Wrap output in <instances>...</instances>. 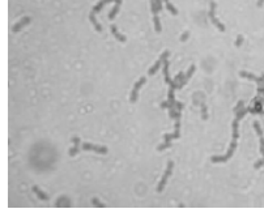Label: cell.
I'll list each match as a JSON object with an SVG mask.
<instances>
[{
  "instance_id": "cell-1",
  "label": "cell",
  "mask_w": 264,
  "mask_h": 213,
  "mask_svg": "<svg viewBox=\"0 0 264 213\" xmlns=\"http://www.w3.org/2000/svg\"><path fill=\"white\" fill-rule=\"evenodd\" d=\"M235 148H237V140L233 139V141H231V144H230V148L228 150V153H226L225 156H216V157H212V162L217 164V162H226V161H229L231 158V156L234 154Z\"/></svg>"
},
{
  "instance_id": "cell-2",
  "label": "cell",
  "mask_w": 264,
  "mask_h": 213,
  "mask_svg": "<svg viewBox=\"0 0 264 213\" xmlns=\"http://www.w3.org/2000/svg\"><path fill=\"white\" fill-rule=\"evenodd\" d=\"M215 12H216V3L215 2H211V9H209V20L211 22L215 25V26L220 30V32H225V26H224V24L220 22V20L216 17L215 15Z\"/></svg>"
},
{
  "instance_id": "cell-3",
  "label": "cell",
  "mask_w": 264,
  "mask_h": 213,
  "mask_svg": "<svg viewBox=\"0 0 264 213\" xmlns=\"http://www.w3.org/2000/svg\"><path fill=\"white\" fill-rule=\"evenodd\" d=\"M173 167H174V162H173V161H169V162H167L166 171L163 173L162 179H161V182L158 183V187H157V191H158V192H161V191L163 190V187H165V184H166V182H167L169 177H170L171 173H173Z\"/></svg>"
},
{
  "instance_id": "cell-4",
  "label": "cell",
  "mask_w": 264,
  "mask_h": 213,
  "mask_svg": "<svg viewBox=\"0 0 264 213\" xmlns=\"http://www.w3.org/2000/svg\"><path fill=\"white\" fill-rule=\"evenodd\" d=\"M150 8H152L153 12V21H154V29L157 33L161 32V24H160V18H158V9H157V5L154 0H150Z\"/></svg>"
},
{
  "instance_id": "cell-5",
  "label": "cell",
  "mask_w": 264,
  "mask_h": 213,
  "mask_svg": "<svg viewBox=\"0 0 264 213\" xmlns=\"http://www.w3.org/2000/svg\"><path fill=\"white\" fill-rule=\"evenodd\" d=\"M145 81H147V79H145V77H140V80H139V81H137V83L135 84V86H134V90H132V93H131V97H130V101H131V102H136L137 96H139V89L141 88V85H144V84H145Z\"/></svg>"
},
{
  "instance_id": "cell-6",
  "label": "cell",
  "mask_w": 264,
  "mask_h": 213,
  "mask_svg": "<svg viewBox=\"0 0 264 213\" xmlns=\"http://www.w3.org/2000/svg\"><path fill=\"white\" fill-rule=\"evenodd\" d=\"M167 56H169V51H165V52H163V54L161 55V58H160L158 60H157L156 63H154V66H153V67L148 71V75H149V76H152V75H154L157 71H158V68L161 67V64L163 63V61H165V60L167 59Z\"/></svg>"
},
{
  "instance_id": "cell-7",
  "label": "cell",
  "mask_w": 264,
  "mask_h": 213,
  "mask_svg": "<svg viewBox=\"0 0 264 213\" xmlns=\"http://www.w3.org/2000/svg\"><path fill=\"white\" fill-rule=\"evenodd\" d=\"M83 149L84 150H94V152L101 153V154L107 153V148H106V147H97V145H93V144H89V143H84L83 144Z\"/></svg>"
},
{
  "instance_id": "cell-8",
  "label": "cell",
  "mask_w": 264,
  "mask_h": 213,
  "mask_svg": "<svg viewBox=\"0 0 264 213\" xmlns=\"http://www.w3.org/2000/svg\"><path fill=\"white\" fill-rule=\"evenodd\" d=\"M29 22H30V17H24V18H22V20H21L20 22H18V24H16L15 26H13V32H15V33L20 32V30H21V29L25 26V25H28Z\"/></svg>"
},
{
  "instance_id": "cell-9",
  "label": "cell",
  "mask_w": 264,
  "mask_h": 213,
  "mask_svg": "<svg viewBox=\"0 0 264 213\" xmlns=\"http://www.w3.org/2000/svg\"><path fill=\"white\" fill-rule=\"evenodd\" d=\"M248 111L253 112V114H260L263 111V103L257 98H255V107H250Z\"/></svg>"
},
{
  "instance_id": "cell-10",
  "label": "cell",
  "mask_w": 264,
  "mask_h": 213,
  "mask_svg": "<svg viewBox=\"0 0 264 213\" xmlns=\"http://www.w3.org/2000/svg\"><path fill=\"white\" fill-rule=\"evenodd\" d=\"M115 2V5H114V8L111 9V12L109 13V18L110 20H112L115 16H116V13H118V11H119V7H121V4H122V0H114Z\"/></svg>"
},
{
  "instance_id": "cell-11",
  "label": "cell",
  "mask_w": 264,
  "mask_h": 213,
  "mask_svg": "<svg viewBox=\"0 0 264 213\" xmlns=\"http://www.w3.org/2000/svg\"><path fill=\"white\" fill-rule=\"evenodd\" d=\"M110 29H111V33L114 34V37H115V38H116L118 41H121V42H125V37L118 32V29H116L115 25H111V28H110Z\"/></svg>"
},
{
  "instance_id": "cell-12",
  "label": "cell",
  "mask_w": 264,
  "mask_h": 213,
  "mask_svg": "<svg viewBox=\"0 0 264 213\" xmlns=\"http://www.w3.org/2000/svg\"><path fill=\"white\" fill-rule=\"evenodd\" d=\"M33 191H34V193H35V195L38 196L41 200H45V202H46V200H48V196H47L46 193L43 192L42 190H39L38 187H35V186H34V187H33Z\"/></svg>"
},
{
  "instance_id": "cell-13",
  "label": "cell",
  "mask_w": 264,
  "mask_h": 213,
  "mask_svg": "<svg viewBox=\"0 0 264 213\" xmlns=\"http://www.w3.org/2000/svg\"><path fill=\"white\" fill-rule=\"evenodd\" d=\"M110 2H112V0H99V2L94 5V8H93V12L96 13V12H99L102 8H103V5L105 4H107V3H110Z\"/></svg>"
},
{
  "instance_id": "cell-14",
  "label": "cell",
  "mask_w": 264,
  "mask_h": 213,
  "mask_svg": "<svg viewBox=\"0 0 264 213\" xmlns=\"http://www.w3.org/2000/svg\"><path fill=\"white\" fill-rule=\"evenodd\" d=\"M163 76H165V81L170 84V77H169V61L165 60L163 61Z\"/></svg>"
},
{
  "instance_id": "cell-15",
  "label": "cell",
  "mask_w": 264,
  "mask_h": 213,
  "mask_svg": "<svg viewBox=\"0 0 264 213\" xmlns=\"http://www.w3.org/2000/svg\"><path fill=\"white\" fill-rule=\"evenodd\" d=\"M89 18H90V21H92V24L94 25V28H96L97 32H102V26L98 24V21L96 20V17H94V12H92V13H90Z\"/></svg>"
},
{
  "instance_id": "cell-16",
  "label": "cell",
  "mask_w": 264,
  "mask_h": 213,
  "mask_svg": "<svg viewBox=\"0 0 264 213\" xmlns=\"http://www.w3.org/2000/svg\"><path fill=\"white\" fill-rule=\"evenodd\" d=\"M238 122L239 120H237V119H234V122H233V139H238V136H239V134H238Z\"/></svg>"
},
{
  "instance_id": "cell-17",
  "label": "cell",
  "mask_w": 264,
  "mask_h": 213,
  "mask_svg": "<svg viewBox=\"0 0 264 213\" xmlns=\"http://www.w3.org/2000/svg\"><path fill=\"white\" fill-rule=\"evenodd\" d=\"M247 112H248V109H244V107L241 109L239 111H237V118H235V119H237V120H241V119H242L244 115H246Z\"/></svg>"
},
{
  "instance_id": "cell-18",
  "label": "cell",
  "mask_w": 264,
  "mask_h": 213,
  "mask_svg": "<svg viewBox=\"0 0 264 213\" xmlns=\"http://www.w3.org/2000/svg\"><path fill=\"white\" fill-rule=\"evenodd\" d=\"M170 147H171V141H165L163 144H160V145L157 147V149H158V150H165V149L170 148Z\"/></svg>"
},
{
  "instance_id": "cell-19",
  "label": "cell",
  "mask_w": 264,
  "mask_h": 213,
  "mask_svg": "<svg viewBox=\"0 0 264 213\" xmlns=\"http://www.w3.org/2000/svg\"><path fill=\"white\" fill-rule=\"evenodd\" d=\"M79 150H80L79 144H75V147H73L72 149H70V156H71V157H75V156L79 153Z\"/></svg>"
},
{
  "instance_id": "cell-20",
  "label": "cell",
  "mask_w": 264,
  "mask_h": 213,
  "mask_svg": "<svg viewBox=\"0 0 264 213\" xmlns=\"http://www.w3.org/2000/svg\"><path fill=\"white\" fill-rule=\"evenodd\" d=\"M254 128L256 131V134L259 135V137H263V131H262V128H260V126H259V123H257V122L254 123Z\"/></svg>"
},
{
  "instance_id": "cell-21",
  "label": "cell",
  "mask_w": 264,
  "mask_h": 213,
  "mask_svg": "<svg viewBox=\"0 0 264 213\" xmlns=\"http://www.w3.org/2000/svg\"><path fill=\"white\" fill-rule=\"evenodd\" d=\"M166 8H167L169 11H170V12H171V13H173L174 16H175V15L178 13V12H177V9H175V7H174V5H171V4H170V2H167V3H166Z\"/></svg>"
},
{
  "instance_id": "cell-22",
  "label": "cell",
  "mask_w": 264,
  "mask_h": 213,
  "mask_svg": "<svg viewBox=\"0 0 264 213\" xmlns=\"http://www.w3.org/2000/svg\"><path fill=\"white\" fill-rule=\"evenodd\" d=\"M184 76H186V75H184L183 72H180V73H178V75H177V76H175V79H174V81H175V83H179V81H182V80H183V79H184Z\"/></svg>"
},
{
  "instance_id": "cell-23",
  "label": "cell",
  "mask_w": 264,
  "mask_h": 213,
  "mask_svg": "<svg viewBox=\"0 0 264 213\" xmlns=\"http://www.w3.org/2000/svg\"><path fill=\"white\" fill-rule=\"evenodd\" d=\"M242 43H243V37H242V35L239 34V35L237 37V41H235V46H237V47H239V46L242 45Z\"/></svg>"
},
{
  "instance_id": "cell-24",
  "label": "cell",
  "mask_w": 264,
  "mask_h": 213,
  "mask_svg": "<svg viewBox=\"0 0 264 213\" xmlns=\"http://www.w3.org/2000/svg\"><path fill=\"white\" fill-rule=\"evenodd\" d=\"M243 105H244V102H243V101H239V102H238V103H237V106L234 107V112H237V111H239L241 109H243Z\"/></svg>"
},
{
  "instance_id": "cell-25",
  "label": "cell",
  "mask_w": 264,
  "mask_h": 213,
  "mask_svg": "<svg viewBox=\"0 0 264 213\" xmlns=\"http://www.w3.org/2000/svg\"><path fill=\"white\" fill-rule=\"evenodd\" d=\"M263 165H264V158H262V160H259V161H256L255 165H254V167H255V169H260Z\"/></svg>"
},
{
  "instance_id": "cell-26",
  "label": "cell",
  "mask_w": 264,
  "mask_h": 213,
  "mask_svg": "<svg viewBox=\"0 0 264 213\" xmlns=\"http://www.w3.org/2000/svg\"><path fill=\"white\" fill-rule=\"evenodd\" d=\"M202 115H203V119H207V118H208V114H207V106H205V105L202 106Z\"/></svg>"
},
{
  "instance_id": "cell-27",
  "label": "cell",
  "mask_w": 264,
  "mask_h": 213,
  "mask_svg": "<svg viewBox=\"0 0 264 213\" xmlns=\"http://www.w3.org/2000/svg\"><path fill=\"white\" fill-rule=\"evenodd\" d=\"M93 205H94V206H105V204H102V203L98 202V199H93Z\"/></svg>"
},
{
  "instance_id": "cell-28",
  "label": "cell",
  "mask_w": 264,
  "mask_h": 213,
  "mask_svg": "<svg viewBox=\"0 0 264 213\" xmlns=\"http://www.w3.org/2000/svg\"><path fill=\"white\" fill-rule=\"evenodd\" d=\"M154 2H156V5H157V9L161 12L162 11V3H161V0H154Z\"/></svg>"
},
{
  "instance_id": "cell-29",
  "label": "cell",
  "mask_w": 264,
  "mask_h": 213,
  "mask_svg": "<svg viewBox=\"0 0 264 213\" xmlns=\"http://www.w3.org/2000/svg\"><path fill=\"white\" fill-rule=\"evenodd\" d=\"M175 107L178 109V111H182V110H183V103H182V102H175Z\"/></svg>"
},
{
  "instance_id": "cell-30",
  "label": "cell",
  "mask_w": 264,
  "mask_h": 213,
  "mask_svg": "<svg viewBox=\"0 0 264 213\" xmlns=\"http://www.w3.org/2000/svg\"><path fill=\"white\" fill-rule=\"evenodd\" d=\"M169 106H170V105H169V101L161 103V107H162V109H169Z\"/></svg>"
},
{
  "instance_id": "cell-31",
  "label": "cell",
  "mask_w": 264,
  "mask_h": 213,
  "mask_svg": "<svg viewBox=\"0 0 264 213\" xmlns=\"http://www.w3.org/2000/svg\"><path fill=\"white\" fill-rule=\"evenodd\" d=\"M187 38H188V33H184L183 35L180 37V41H182V42H184V41H187Z\"/></svg>"
},
{
  "instance_id": "cell-32",
  "label": "cell",
  "mask_w": 264,
  "mask_h": 213,
  "mask_svg": "<svg viewBox=\"0 0 264 213\" xmlns=\"http://www.w3.org/2000/svg\"><path fill=\"white\" fill-rule=\"evenodd\" d=\"M72 141H73V144H79V143H80L79 137H72Z\"/></svg>"
},
{
  "instance_id": "cell-33",
  "label": "cell",
  "mask_w": 264,
  "mask_h": 213,
  "mask_svg": "<svg viewBox=\"0 0 264 213\" xmlns=\"http://www.w3.org/2000/svg\"><path fill=\"white\" fill-rule=\"evenodd\" d=\"M264 4V0H257V7H262Z\"/></svg>"
},
{
  "instance_id": "cell-34",
  "label": "cell",
  "mask_w": 264,
  "mask_h": 213,
  "mask_svg": "<svg viewBox=\"0 0 264 213\" xmlns=\"http://www.w3.org/2000/svg\"><path fill=\"white\" fill-rule=\"evenodd\" d=\"M163 2H165V3H167V2H169V0H163Z\"/></svg>"
}]
</instances>
